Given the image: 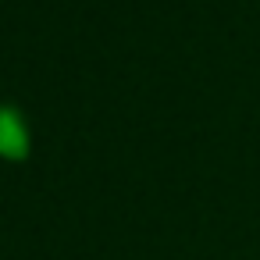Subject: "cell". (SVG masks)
Masks as SVG:
<instances>
[{
	"instance_id": "cell-1",
	"label": "cell",
	"mask_w": 260,
	"mask_h": 260,
	"mask_svg": "<svg viewBox=\"0 0 260 260\" xmlns=\"http://www.w3.org/2000/svg\"><path fill=\"white\" fill-rule=\"evenodd\" d=\"M0 153H8V157H22L25 153V128L8 111H0Z\"/></svg>"
}]
</instances>
